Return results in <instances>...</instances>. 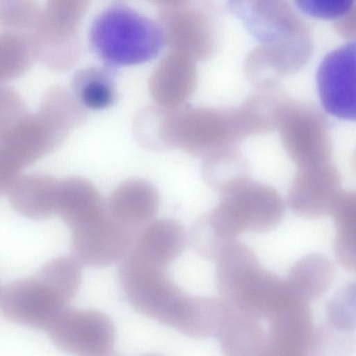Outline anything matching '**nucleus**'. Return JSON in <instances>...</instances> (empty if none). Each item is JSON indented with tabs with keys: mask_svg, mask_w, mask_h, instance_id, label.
<instances>
[{
	"mask_svg": "<svg viewBox=\"0 0 356 356\" xmlns=\"http://www.w3.org/2000/svg\"><path fill=\"white\" fill-rule=\"evenodd\" d=\"M216 261V288L232 311L267 320L289 297L284 280L264 269L254 251L237 240Z\"/></svg>",
	"mask_w": 356,
	"mask_h": 356,
	"instance_id": "obj_1",
	"label": "nucleus"
},
{
	"mask_svg": "<svg viewBox=\"0 0 356 356\" xmlns=\"http://www.w3.org/2000/svg\"><path fill=\"white\" fill-rule=\"evenodd\" d=\"M89 43L94 54L111 67L148 62L165 45L158 22L122 3L110 5L95 17Z\"/></svg>",
	"mask_w": 356,
	"mask_h": 356,
	"instance_id": "obj_2",
	"label": "nucleus"
},
{
	"mask_svg": "<svg viewBox=\"0 0 356 356\" xmlns=\"http://www.w3.org/2000/svg\"><path fill=\"white\" fill-rule=\"evenodd\" d=\"M119 278L125 296L138 312L177 331L191 301L167 268L147 262L131 252L120 261Z\"/></svg>",
	"mask_w": 356,
	"mask_h": 356,
	"instance_id": "obj_3",
	"label": "nucleus"
},
{
	"mask_svg": "<svg viewBox=\"0 0 356 356\" xmlns=\"http://www.w3.org/2000/svg\"><path fill=\"white\" fill-rule=\"evenodd\" d=\"M213 210L238 236L243 232L264 233L276 228L282 220L284 203L273 186L249 177L221 193Z\"/></svg>",
	"mask_w": 356,
	"mask_h": 356,
	"instance_id": "obj_4",
	"label": "nucleus"
},
{
	"mask_svg": "<svg viewBox=\"0 0 356 356\" xmlns=\"http://www.w3.org/2000/svg\"><path fill=\"white\" fill-rule=\"evenodd\" d=\"M69 131L38 111L0 134V173L15 181L22 171L58 147Z\"/></svg>",
	"mask_w": 356,
	"mask_h": 356,
	"instance_id": "obj_5",
	"label": "nucleus"
},
{
	"mask_svg": "<svg viewBox=\"0 0 356 356\" xmlns=\"http://www.w3.org/2000/svg\"><path fill=\"white\" fill-rule=\"evenodd\" d=\"M277 129L286 154L298 167L329 161L332 154L329 123L314 104L291 98Z\"/></svg>",
	"mask_w": 356,
	"mask_h": 356,
	"instance_id": "obj_6",
	"label": "nucleus"
},
{
	"mask_svg": "<svg viewBox=\"0 0 356 356\" xmlns=\"http://www.w3.org/2000/svg\"><path fill=\"white\" fill-rule=\"evenodd\" d=\"M59 349L79 356H106L113 350L115 328L105 314L68 305L63 307L46 331Z\"/></svg>",
	"mask_w": 356,
	"mask_h": 356,
	"instance_id": "obj_7",
	"label": "nucleus"
},
{
	"mask_svg": "<svg viewBox=\"0 0 356 356\" xmlns=\"http://www.w3.org/2000/svg\"><path fill=\"white\" fill-rule=\"evenodd\" d=\"M158 23L169 51L195 63L216 54L220 44V32L211 13L188 4L160 9Z\"/></svg>",
	"mask_w": 356,
	"mask_h": 356,
	"instance_id": "obj_8",
	"label": "nucleus"
},
{
	"mask_svg": "<svg viewBox=\"0 0 356 356\" xmlns=\"http://www.w3.org/2000/svg\"><path fill=\"white\" fill-rule=\"evenodd\" d=\"M313 42L308 27L268 43H260L247 55L243 72L255 88L278 86L309 60Z\"/></svg>",
	"mask_w": 356,
	"mask_h": 356,
	"instance_id": "obj_9",
	"label": "nucleus"
},
{
	"mask_svg": "<svg viewBox=\"0 0 356 356\" xmlns=\"http://www.w3.org/2000/svg\"><path fill=\"white\" fill-rule=\"evenodd\" d=\"M68 305L35 275L13 281L0 289V311L17 324L46 331Z\"/></svg>",
	"mask_w": 356,
	"mask_h": 356,
	"instance_id": "obj_10",
	"label": "nucleus"
},
{
	"mask_svg": "<svg viewBox=\"0 0 356 356\" xmlns=\"http://www.w3.org/2000/svg\"><path fill=\"white\" fill-rule=\"evenodd\" d=\"M72 257L82 266L99 268L121 261L138 234L106 213L71 231Z\"/></svg>",
	"mask_w": 356,
	"mask_h": 356,
	"instance_id": "obj_11",
	"label": "nucleus"
},
{
	"mask_svg": "<svg viewBox=\"0 0 356 356\" xmlns=\"http://www.w3.org/2000/svg\"><path fill=\"white\" fill-rule=\"evenodd\" d=\"M355 42L328 53L318 68L316 83L325 110L337 118L355 120Z\"/></svg>",
	"mask_w": 356,
	"mask_h": 356,
	"instance_id": "obj_12",
	"label": "nucleus"
},
{
	"mask_svg": "<svg viewBox=\"0 0 356 356\" xmlns=\"http://www.w3.org/2000/svg\"><path fill=\"white\" fill-rule=\"evenodd\" d=\"M341 191L340 173L328 161L298 167L288 192L287 202L296 215L318 219L330 213Z\"/></svg>",
	"mask_w": 356,
	"mask_h": 356,
	"instance_id": "obj_13",
	"label": "nucleus"
},
{
	"mask_svg": "<svg viewBox=\"0 0 356 356\" xmlns=\"http://www.w3.org/2000/svg\"><path fill=\"white\" fill-rule=\"evenodd\" d=\"M226 10L260 43L276 41L307 27L287 0H227Z\"/></svg>",
	"mask_w": 356,
	"mask_h": 356,
	"instance_id": "obj_14",
	"label": "nucleus"
},
{
	"mask_svg": "<svg viewBox=\"0 0 356 356\" xmlns=\"http://www.w3.org/2000/svg\"><path fill=\"white\" fill-rule=\"evenodd\" d=\"M267 320L264 356L309 355L315 326L309 304L288 298Z\"/></svg>",
	"mask_w": 356,
	"mask_h": 356,
	"instance_id": "obj_15",
	"label": "nucleus"
},
{
	"mask_svg": "<svg viewBox=\"0 0 356 356\" xmlns=\"http://www.w3.org/2000/svg\"><path fill=\"white\" fill-rule=\"evenodd\" d=\"M197 84L195 62L169 51L161 58L149 79V91L155 104L167 108L184 106Z\"/></svg>",
	"mask_w": 356,
	"mask_h": 356,
	"instance_id": "obj_16",
	"label": "nucleus"
},
{
	"mask_svg": "<svg viewBox=\"0 0 356 356\" xmlns=\"http://www.w3.org/2000/svg\"><path fill=\"white\" fill-rule=\"evenodd\" d=\"M106 205L111 217L138 233L154 220L159 207V195L149 181L134 178L118 185Z\"/></svg>",
	"mask_w": 356,
	"mask_h": 356,
	"instance_id": "obj_17",
	"label": "nucleus"
},
{
	"mask_svg": "<svg viewBox=\"0 0 356 356\" xmlns=\"http://www.w3.org/2000/svg\"><path fill=\"white\" fill-rule=\"evenodd\" d=\"M186 243L187 233L181 224L172 218H161L138 232L129 251L147 262L168 268Z\"/></svg>",
	"mask_w": 356,
	"mask_h": 356,
	"instance_id": "obj_18",
	"label": "nucleus"
},
{
	"mask_svg": "<svg viewBox=\"0 0 356 356\" xmlns=\"http://www.w3.org/2000/svg\"><path fill=\"white\" fill-rule=\"evenodd\" d=\"M106 205L88 179L71 177L58 181L56 215L74 230L102 217Z\"/></svg>",
	"mask_w": 356,
	"mask_h": 356,
	"instance_id": "obj_19",
	"label": "nucleus"
},
{
	"mask_svg": "<svg viewBox=\"0 0 356 356\" xmlns=\"http://www.w3.org/2000/svg\"><path fill=\"white\" fill-rule=\"evenodd\" d=\"M290 99L279 85L256 88L241 105L234 107L244 138L277 129L282 112Z\"/></svg>",
	"mask_w": 356,
	"mask_h": 356,
	"instance_id": "obj_20",
	"label": "nucleus"
},
{
	"mask_svg": "<svg viewBox=\"0 0 356 356\" xmlns=\"http://www.w3.org/2000/svg\"><path fill=\"white\" fill-rule=\"evenodd\" d=\"M58 180L35 173L19 176L7 192L13 208L21 215L44 220L56 215Z\"/></svg>",
	"mask_w": 356,
	"mask_h": 356,
	"instance_id": "obj_21",
	"label": "nucleus"
},
{
	"mask_svg": "<svg viewBox=\"0 0 356 356\" xmlns=\"http://www.w3.org/2000/svg\"><path fill=\"white\" fill-rule=\"evenodd\" d=\"M334 273L333 263L322 254L301 257L291 266L284 280L289 298L307 304L319 298L332 284Z\"/></svg>",
	"mask_w": 356,
	"mask_h": 356,
	"instance_id": "obj_22",
	"label": "nucleus"
},
{
	"mask_svg": "<svg viewBox=\"0 0 356 356\" xmlns=\"http://www.w3.org/2000/svg\"><path fill=\"white\" fill-rule=\"evenodd\" d=\"M260 321L229 309L216 336L222 353L227 356H264L266 331Z\"/></svg>",
	"mask_w": 356,
	"mask_h": 356,
	"instance_id": "obj_23",
	"label": "nucleus"
},
{
	"mask_svg": "<svg viewBox=\"0 0 356 356\" xmlns=\"http://www.w3.org/2000/svg\"><path fill=\"white\" fill-rule=\"evenodd\" d=\"M250 167L237 145L220 147L202 159L205 183L220 194L249 178Z\"/></svg>",
	"mask_w": 356,
	"mask_h": 356,
	"instance_id": "obj_24",
	"label": "nucleus"
},
{
	"mask_svg": "<svg viewBox=\"0 0 356 356\" xmlns=\"http://www.w3.org/2000/svg\"><path fill=\"white\" fill-rule=\"evenodd\" d=\"M113 68L108 65L92 66L74 74L73 93L86 108L99 111L114 103L116 91Z\"/></svg>",
	"mask_w": 356,
	"mask_h": 356,
	"instance_id": "obj_25",
	"label": "nucleus"
},
{
	"mask_svg": "<svg viewBox=\"0 0 356 356\" xmlns=\"http://www.w3.org/2000/svg\"><path fill=\"white\" fill-rule=\"evenodd\" d=\"M81 267L72 256H60L44 264L35 275L68 305L80 288Z\"/></svg>",
	"mask_w": 356,
	"mask_h": 356,
	"instance_id": "obj_26",
	"label": "nucleus"
},
{
	"mask_svg": "<svg viewBox=\"0 0 356 356\" xmlns=\"http://www.w3.org/2000/svg\"><path fill=\"white\" fill-rule=\"evenodd\" d=\"M39 111L70 131L81 126L87 119L86 108L74 94L59 86H52L45 92Z\"/></svg>",
	"mask_w": 356,
	"mask_h": 356,
	"instance_id": "obj_27",
	"label": "nucleus"
},
{
	"mask_svg": "<svg viewBox=\"0 0 356 356\" xmlns=\"http://www.w3.org/2000/svg\"><path fill=\"white\" fill-rule=\"evenodd\" d=\"M34 47L17 33L0 34V84L23 74L36 58Z\"/></svg>",
	"mask_w": 356,
	"mask_h": 356,
	"instance_id": "obj_28",
	"label": "nucleus"
},
{
	"mask_svg": "<svg viewBox=\"0 0 356 356\" xmlns=\"http://www.w3.org/2000/svg\"><path fill=\"white\" fill-rule=\"evenodd\" d=\"M329 328L345 334L355 330V284L341 286L326 305L325 323Z\"/></svg>",
	"mask_w": 356,
	"mask_h": 356,
	"instance_id": "obj_29",
	"label": "nucleus"
},
{
	"mask_svg": "<svg viewBox=\"0 0 356 356\" xmlns=\"http://www.w3.org/2000/svg\"><path fill=\"white\" fill-rule=\"evenodd\" d=\"M334 251L337 261L346 270L356 268V220L334 222Z\"/></svg>",
	"mask_w": 356,
	"mask_h": 356,
	"instance_id": "obj_30",
	"label": "nucleus"
},
{
	"mask_svg": "<svg viewBox=\"0 0 356 356\" xmlns=\"http://www.w3.org/2000/svg\"><path fill=\"white\" fill-rule=\"evenodd\" d=\"M355 0H293L296 8L309 17L335 20L355 8Z\"/></svg>",
	"mask_w": 356,
	"mask_h": 356,
	"instance_id": "obj_31",
	"label": "nucleus"
},
{
	"mask_svg": "<svg viewBox=\"0 0 356 356\" xmlns=\"http://www.w3.org/2000/svg\"><path fill=\"white\" fill-rule=\"evenodd\" d=\"M28 114L20 94L13 88L0 84V134L10 129Z\"/></svg>",
	"mask_w": 356,
	"mask_h": 356,
	"instance_id": "obj_32",
	"label": "nucleus"
},
{
	"mask_svg": "<svg viewBox=\"0 0 356 356\" xmlns=\"http://www.w3.org/2000/svg\"><path fill=\"white\" fill-rule=\"evenodd\" d=\"M333 27L336 33L341 38L354 40L356 35L355 8L334 20Z\"/></svg>",
	"mask_w": 356,
	"mask_h": 356,
	"instance_id": "obj_33",
	"label": "nucleus"
},
{
	"mask_svg": "<svg viewBox=\"0 0 356 356\" xmlns=\"http://www.w3.org/2000/svg\"><path fill=\"white\" fill-rule=\"evenodd\" d=\"M160 9L177 8L188 4L190 0H148Z\"/></svg>",
	"mask_w": 356,
	"mask_h": 356,
	"instance_id": "obj_34",
	"label": "nucleus"
},
{
	"mask_svg": "<svg viewBox=\"0 0 356 356\" xmlns=\"http://www.w3.org/2000/svg\"><path fill=\"white\" fill-rule=\"evenodd\" d=\"M208 12H223L226 10L227 0H200Z\"/></svg>",
	"mask_w": 356,
	"mask_h": 356,
	"instance_id": "obj_35",
	"label": "nucleus"
},
{
	"mask_svg": "<svg viewBox=\"0 0 356 356\" xmlns=\"http://www.w3.org/2000/svg\"></svg>",
	"mask_w": 356,
	"mask_h": 356,
	"instance_id": "obj_36",
	"label": "nucleus"
}]
</instances>
